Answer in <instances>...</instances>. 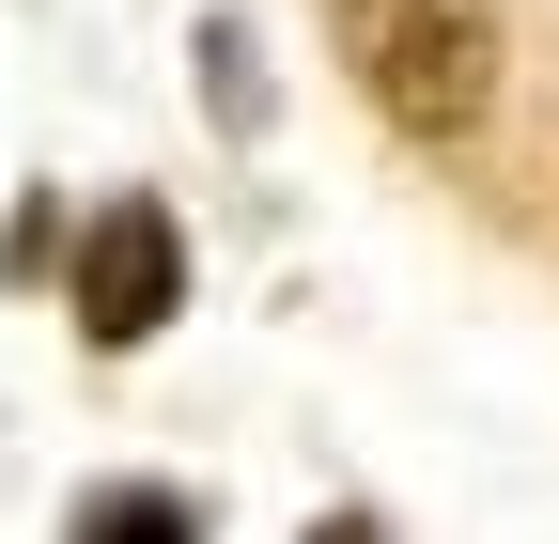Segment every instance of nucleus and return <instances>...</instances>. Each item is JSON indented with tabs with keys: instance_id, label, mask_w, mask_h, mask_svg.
<instances>
[{
	"instance_id": "7ed1b4c3",
	"label": "nucleus",
	"mask_w": 559,
	"mask_h": 544,
	"mask_svg": "<svg viewBox=\"0 0 559 544\" xmlns=\"http://www.w3.org/2000/svg\"><path fill=\"white\" fill-rule=\"evenodd\" d=\"M79 529H94V544H187V529H202V498H171V483H94V498H79Z\"/></svg>"
},
{
	"instance_id": "f03ea898",
	"label": "nucleus",
	"mask_w": 559,
	"mask_h": 544,
	"mask_svg": "<svg viewBox=\"0 0 559 544\" xmlns=\"http://www.w3.org/2000/svg\"><path fill=\"white\" fill-rule=\"evenodd\" d=\"M171 296H187V234H171V202H156V187L94 202V218H79V264H62V311H79L94 343H156Z\"/></svg>"
},
{
	"instance_id": "f257e3e1",
	"label": "nucleus",
	"mask_w": 559,
	"mask_h": 544,
	"mask_svg": "<svg viewBox=\"0 0 559 544\" xmlns=\"http://www.w3.org/2000/svg\"><path fill=\"white\" fill-rule=\"evenodd\" d=\"M358 94L404 125V141H466L498 109V0H326Z\"/></svg>"
}]
</instances>
